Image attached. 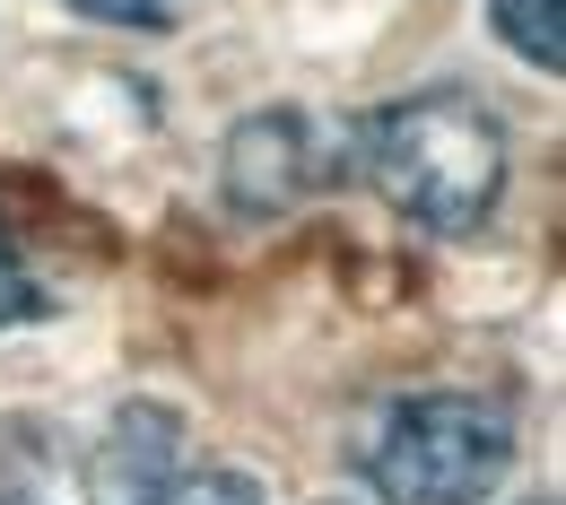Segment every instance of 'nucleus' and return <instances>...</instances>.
I'll use <instances>...</instances> for the list:
<instances>
[{
  "label": "nucleus",
  "instance_id": "obj_1",
  "mask_svg": "<svg viewBox=\"0 0 566 505\" xmlns=\"http://www.w3.org/2000/svg\"><path fill=\"white\" fill-rule=\"evenodd\" d=\"M349 166L384 192V210H401L427 235H471L489 227L496 192H505V131L471 96L427 87L384 114H366L349 140Z\"/></svg>",
  "mask_w": 566,
  "mask_h": 505
},
{
  "label": "nucleus",
  "instance_id": "obj_2",
  "mask_svg": "<svg viewBox=\"0 0 566 505\" xmlns=\"http://www.w3.org/2000/svg\"><path fill=\"white\" fill-rule=\"evenodd\" d=\"M357 471L384 505H480L514 471V428L471 392H410L375 419Z\"/></svg>",
  "mask_w": 566,
  "mask_h": 505
},
{
  "label": "nucleus",
  "instance_id": "obj_3",
  "mask_svg": "<svg viewBox=\"0 0 566 505\" xmlns=\"http://www.w3.org/2000/svg\"><path fill=\"white\" fill-rule=\"evenodd\" d=\"M340 131H323L314 114H253V123H235L227 131V201L244 218H280L296 201H314L323 183H340L349 175V157H340Z\"/></svg>",
  "mask_w": 566,
  "mask_h": 505
},
{
  "label": "nucleus",
  "instance_id": "obj_4",
  "mask_svg": "<svg viewBox=\"0 0 566 505\" xmlns=\"http://www.w3.org/2000/svg\"><path fill=\"white\" fill-rule=\"evenodd\" d=\"M175 471H184V419L166 401H132L96 435L78 480H87V505H157L175 488Z\"/></svg>",
  "mask_w": 566,
  "mask_h": 505
},
{
  "label": "nucleus",
  "instance_id": "obj_5",
  "mask_svg": "<svg viewBox=\"0 0 566 505\" xmlns=\"http://www.w3.org/2000/svg\"><path fill=\"white\" fill-rule=\"evenodd\" d=\"M496 18V44L505 53H523L532 71H566V0H489Z\"/></svg>",
  "mask_w": 566,
  "mask_h": 505
},
{
  "label": "nucleus",
  "instance_id": "obj_6",
  "mask_svg": "<svg viewBox=\"0 0 566 505\" xmlns=\"http://www.w3.org/2000/svg\"><path fill=\"white\" fill-rule=\"evenodd\" d=\"M53 314V296L35 288V271L18 262V244H9V227H0V332L9 323H44Z\"/></svg>",
  "mask_w": 566,
  "mask_h": 505
},
{
  "label": "nucleus",
  "instance_id": "obj_7",
  "mask_svg": "<svg viewBox=\"0 0 566 505\" xmlns=\"http://www.w3.org/2000/svg\"><path fill=\"white\" fill-rule=\"evenodd\" d=\"M157 505H262V480H244V471H175V488Z\"/></svg>",
  "mask_w": 566,
  "mask_h": 505
},
{
  "label": "nucleus",
  "instance_id": "obj_8",
  "mask_svg": "<svg viewBox=\"0 0 566 505\" xmlns=\"http://www.w3.org/2000/svg\"><path fill=\"white\" fill-rule=\"evenodd\" d=\"M71 9L96 18V27H140V35H166L184 18V0H71Z\"/></svg>",
  "mask_w": 566,
  "mask_h": 505
},
{
  "label": "nucleus",
  "instance_id": "obj_9",
  "mask_svg": "<svg viewBox=\"0 0 566 505\" xmlns=\"http://www.w3.org/2000/svg\"><path fill=\"white\" fill-rule=\"evenodd\" d=\"M0 505H27V497H9V488H0Z\"/></svg>",
  "mask_w": 566,
  "mask_h": 505
}]
</instances>
